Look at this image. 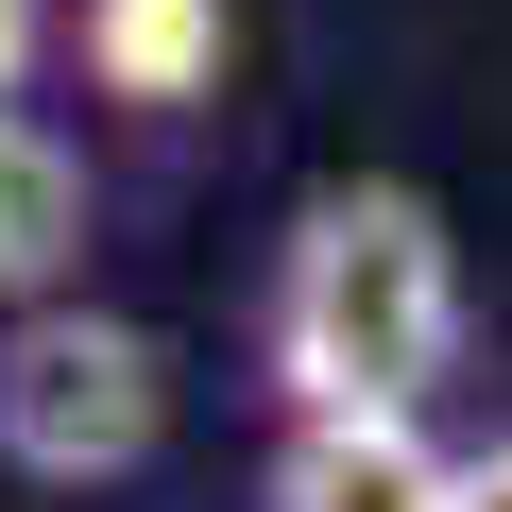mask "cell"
Here are the masks:
<instances>
[{
    "instance_id": "6",
    "label": "cell",
    "mask_w": 512,
    "mask_h": 512,
    "mask_svg": "<svg viewBox=\"0 0 512 512\" xmlns=\"http://www.w3.org/2000/svg\"><path fill=\"white\" fill-rule=\"evenodd\" d=\"M52 52H69V0H0V103H18Z\"/></svg>"
},
{
    "instance_id": "2",
    "label": "cell",
    "mask_w": 512,
    "mask_h": 512,
    "mask_svg": "<svg viewBox=\"0 0 512 512\" xmlns=\"http://www.w3.org/2000/svg\"><path fill=\"white\" fill-rule=\"evenodd\" d=\"M154 444H171V342L154 325H120L86 291L0 325V478L120 495V478H154Z\"/></svg>"
},
{
    "instance_id": "3",
    "label": "cell",
    "mask_w": 512,
    "mask_h": 512,
    "mask_svg": "<svg viewBox=\"0 0 512 512\" xmlns=\"http://www.w3.org/2000/svg\"><path fill=\"white\" fill-rule=\"evenodd\" d=\"M256 512H461V444H427V410H291Z\"/></svg>"
},
{
    "instance_id": "7",
    "label": "cell",
    "mask_w": 512,
    "mask_h": 512,
    "mask_svg": "<svg viewBox=\"0 0 512 512\" xmlns=\"http://www.w3.org/2000/svg\"><path fill=\"white\" fill-rule=\"evenodd\" d=\"M461 512H512V427H495V444H461Z\"/></svg>"
},
{
    "instance_id": "4",
    "label": "cell",
    "mask_w": 512,
    "mask_h": 512,
    "mask_svg": "<svg viewBox=\"0 0 512 512\" xmlns=\"http://www.w3.org/2000/svg\"><path fill=\"white\" fill-rule=\"evenodd\" d=\"M69 69L120 120H188L239 69V0H69Z\"/></svg>"
},
{
    "instance_id": "5",
    "label": "cell",
    "mask_w": 512,
    "mask_h": 512,
    "mask_svg": "<svg viewBox=\"0 0 512 512\" xmlns=\"http://www.w3.org/2000/svg\"><path fill=\"white\" fill-rule=\"evenodd\" d=\"M86 239H103V171H86V137L35 120V103H0V325L52 308V291H86Z\"/></svg>"
},
{
    "instance_id": "1",
    "label": "cell",
    "mask_w": 512,
    "mask_h": 512,
    "mask_svg": "<svg viewBox=\"0 0 512 512\" xmlns=\"http://www.w3.org/2000/svg\"><path fill=\"white\" fill-rule=\"evenodd\" d=\"M256 359H274V410H427L461 376V239L427 188L342 171L291 205L274 291H256Z\"/></svg>"
}]
</instances>
